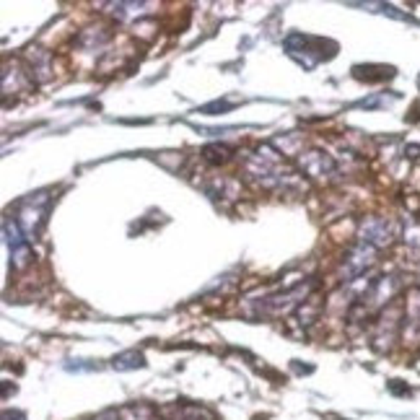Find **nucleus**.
Instances as JSON below:
<instances>
[{
  "label": "nucleus",
  "mask_w": 420,
  "mask_h": 420,
  "mask_svg": "<svg viewBox=\"0 0 420 420\" xmlns=\"http://www.w3.org/2000/svg\"><path fill=\"white\" fill-rule=\"evenodd\" d=\"M361 239L363 244H371V247H384L392 241V229L384 218H368L363 223V231H361Z\"/></svg>",
  "instance_id": "20e7f679"
},
{
  "label": "nucleus",
  "mask_w": 420,
  "mask_h": 420,
  "mask_svg": "<svg viewBox=\"0 0 420 420\" xmlns=\"http://www.w3.org/2000/svg\"><path fill=\"white\" fill-rule=\"evenodd\" d=\"M96 420H119L117 410H107V412H101V415H96Z\"/></svg>",
  "instance_id": "4468645a"
},
{
  "label": "nucleus",
  "mask_w": 420,
  "mask_h": 420,
  "mask_svg": "<svg viewBox=\"0 0 420 420\" xmlns=\"http://www.w3.org/2000/svg\"><path fill=\"white\" fill-rule=\"evenodd\" d=\"M143 366H146V356L140 350H125V353L112 358L114 371H135V368H143Z\"/></svg>",
  "instance_id": "1a4fd4ad"
},
{
  "label": "nucleus",
  "mask_w": 420,
  "mask_h": 420,
  "mask_svg": "<svg viewBox=\"0 0 420 420\" xmlns=\"http://www.w3.org/2000/svg\"><path fill=\"white\" fill-rule=\"evenodd\" d=\"M397 329H400V320L394 317L392 311H387L382 320H379V329H376L374 335V345L376 350H389L394 345V340H397Z\"/></svg>",
  "instance_id": "39448f33"
},
{
  "label": "nucleus",
  "mask_w": 420,
  "mask_h": 420,
  "mask_svg": "<svg viewBox=\"0 0 420 420\" xmlns=\"http://www.w3.org/2000/svg\"><path fill=\"white\" fill-rule=\"evenodd\" d=\"M397 382H400V379H394V382L389 384V389H392V392H397V394H405V392H407V389H405L402 384H397Z\"/></svg>",
  "instance_id": "2eb2a0df"
},
{
  "label": "nucleus",
  "mask_w": 420,
  "mask_h": 420,
  "mask_svg": "<svg viewBox=\"0 0 420 420\" xmlns=\"http://www.w3.org/2000/svg\"><path fill=\"white\" fill-rule=\"evenodd\" d=\"M309 285H299V288H291L285 293H278V296H270L265 301H260V311L265 314H273V317H280V314H288L293 306H299L301 301H306V293H309Z\"/></svg>",
  "instance_id": "f257e3e1"
},
{
  "label": "nucleus",
  "mask_w": 420,
  "mask_h": 420,
  "mask_svg": "<svg viewBox=\"0 0 420 420\" xmlns=\"http://www.w3.org/2000/svg\"><path fill=\"white\" fill-rule=\"evenodd\" d=\"M161 420H216V415L197 402H172L158 407Z\"/></svg>",
  "instance_id": "7ed1b4c3"
},
{
  "label": "nucleus",
  "mask_w": 420,
  "mask_h": 420,
  "mask_svg": "<svg viewBox=\"0 0 420 420\" xmlns=\"http://www.w3.org/2000/svg\"><path fill=\"white\" fill-rule=\"evenodd\" d=\"M301 166L311 177H324V174H332L335 172V164H332V158L320 151H309L306 156H301Z\"/></svg>",
  "instance_id": "423d86ee"
},
{
  "label": "nucleus",
  "mask_w": 420,
  "mask_h": 420,
  "mask_svg": "<svg viewBox=\"0 0 420 420\" xmlns=\"http://www.w3.org/2000/svg\"><path fill=\"white\" fill-rule=\"evenodd\" d=\"M374 255H376V247H371V244H358V247L345 257L343 280H356V278H361L368 267L374 265V260H376Z\"/></svg>",
  "instance_id": "f03ea898"
},
{
  "label": "nucleus",
  "mask_w": 420,
  "mask_h": 420,
  "mask_svg": "<svg viewBox=\"0 0 420 420\" xmlns=\"http://www.w3.org/2000/svg\"><path fill=\"white\" fill-rule=\"evenodd\" d=\"M229 148L226 146H210V148H205V158H208L210 164H218V161H226L229 158Z\"/></svg>",
  "instance_id": "9b49d317"
},
{
  "label": "nucleus",
  "mask_w": 420,
  "mask_h": 420,
  "mask_svg": "<svg viewBox=\"0 0 420 420\" xmlns=\"http://www.w3.org/2000/svg\"><path fill=\"white\" fill-rule=\"evenodd\" d=\"M29 65H31V75L37 78V81H47L50 78V52H45L42 47H31V52H29Z\"/></svg>",
  "instance_id": "6e6552de"
},
{
  "label": "nucleus",
  "mask_w": 420,
  "mask_h": 420,
  "mask_svg": "<svg viewBox=\"0 0 420 420\" xmlns=\"http://www.w3.org/2000/svg\"><path fill=\"white\" fill-rule=\"evenodd\" d=\"M363 70H368V73H361V70H353V75L356 78H361V81H389V78H394V68H389V65H361Z\"/></svg>",
  "instance_id": "9d476101"
},
{
  "label": "nucleus",
  "mask_w": 420,
  "mask_h": 420,
  "mask_svg": "<svg viewBox=\"0 0 420 420\" xmlns=\"http://www.w3.org/2000/svg\"><path fill=\"white\" fill-rule=\"evenodd\" d=\"M119 420H158V410L153 405H146V402H135V405H122L117 407Z\"/></svg>",
  "instance_id": "0eeeda50"
},
{
  "label": "nucleus",
  "mask_w": 420,
  "mask_h": 420,
  "mask_svg": "<svg viewBox=\"0 0 420 420\" xmlns=\"http://www.w3.org/2000/svg\"><path fill=\"white\" fill-rule=\"evenodd\" d=\"M231 107H234V101H213L208 107H202V112L205 114H226Z\"/></svg>",
  "instance_id": "f8f14e48"
},
{
  "label": "nucleus",
  "mask_w": 420,
  "mask_h": 420,
  "mask_svg": "<svg viewBox=\"0 0 420 420\" xmlns=\"http://www.w3.org/2000/svg\"><path fill=\"white\" fill-rule=\"evenodd\" d=\"M3 420H27L21 410H3Z\"/></svg>",
  "instance_id": "ddd939ff"
}]
</instances>
